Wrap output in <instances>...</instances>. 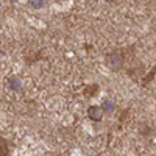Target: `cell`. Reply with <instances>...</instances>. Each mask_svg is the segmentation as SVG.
Wrapping results in <instances>:
<instances>
[{
  "instance_id": "cell-1",
  "label": "cell",
  "mask_w": 156,
  "mask_h": 156,
  "mask_svg": "<svg viewBox=\"0 0 156 156\" xmlns=\"http://www.w3.org/2000/svg\"><path fill=\"white\" fill-rule=\"evenodd\" d=\"M0 156H8V147L3 139H0Z\"/></svg>"
},
{
  "instance_id": "cell-2",
  "label": "cell",
  "mask_w": 156,
  "mask_h": 156,
  "mask_svg": "<svg viewBox=\"0 0 156 156\" xmlns=\"http://www.w3.org/2000/svg\"><path fill=\"white\" fill-rule=\"evenodd\" d=\"M89 114H91V117H92L94 120H100V117H102V113H100V109H95V108L91 109Z\"/></svg>"
}]
</instances>
